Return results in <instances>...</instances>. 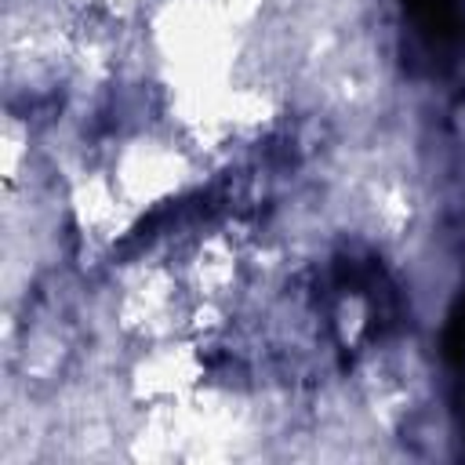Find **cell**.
Returning a JSON list of instances; mask_svg holds the SVG:
<instances>
[{
    "mask_svg": "<svg viewBox=\"0 0 465 465\" xmlns=\"http://www.w3.org/2000/svg\"><path fill=\"white\" fill-rule=\"evenodd\" d=\"M407 7L414 11V18L429 29V33H450V25H454V7H450V0H407Z\"/></svg>",
    "mask_w": 465,
    "mask_h": 465,
    "instance_id": "obj_1",
    "label": "cell"
}]
</instances>
